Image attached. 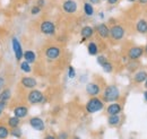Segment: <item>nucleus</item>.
<instances>
[{
  "label": "nucleus",
  "instance_id": "nucleus-30",
  "mask_svg": "<svg viewBox=\"0 0 147 139\" xmlns=\"http://www.w3.org/2000/svg\"><path fill=\"white\" fill-rule=\"evenodd\" d=\"M41 11H42V8H41L40 6H37V5L33 6V7L31 8V14H32L33 16H36V15H38Z\"/></svg>",
  "mask_w": 147,
  "mask_h": 139
},
{
  "label": "nucleus",
  "instance_id": "nucleus-23",
  "mask_svg": "<svg viewBox=\"0 0 147 139\" xmlns=\"http://www.w3.org/2000/svg\"><path fill=\"white\" fill-rule=\"evenodd\" d=\"M11 97V92L9 88H5L3 90H1L0 93V102H8Z\"/></svg>",
  "mask_w": 147,
  "mask_h": 139
},
{
  "label": "nucleus",
  "instance_id": "nucleus-5",
  "mask_svg": "<svg viewBox=\"0 0 147 139\" xmlns=\"http://www.w3.org/2000/svg\"><path fill=\"white\" fill-rule=\"evenodd\" d=\"M144 47L140 45H134L127 51V58L129 60H139L144 55Z\"/></svg>",
  "mask_w": 147,
  "mask_h": 139
},
{
  "label": "nucleus",
  "instance_id": "nucleus-44",
  "mask_svg": "<svg viewBox=\"0 0 147 139\" xmlns=\"http://www.w3.org/2000/svg\"><path fill=\"white\" fill-rule=\"evenodd\" d=\"M144 87H145V88L147 89V79L145 80V83H144Z\"/></svg>",
  "mask_w": 147,
  "mask_h": 139
},
{
  "label": "nucleus",
  "instance_id": "nucleus-29",
  "mask_svg": "<svg viewBox=\"0 0 147 139\" xmlns=\"http://www.w3.org/2000/svg\"><path fill=\"white\" fill-rule=\"evenodd\" d=\"M107 61H108V58H107L105 55H103V54H100V55L96 57V62H97L98 66H101V67H102Z\"/></svg>",
  "mask_w": 147,
  "mask_h": 139
},
{
  "label": "nucleus",
  "instance_id": "nucleus-36",
  "mask_svg": "<svg viewBox=\"0 0 147 139\" xmlns=\"http://www.w3.org/2000/svg\"><path fill=\"white\" fill-rule=\"evenodd\" d=\"M107 2H108L110 6H114V5H117V3L119 2V0H107Z\"/></svg>",
  "mask_w": 147,
  "mask_h": 139
},
{
  "label": "nucleus",
  "instance_id": "nucleus-31",
  "mask_svg": "<svg viewBox=\"0 0 147 139\" xmlns=\"http://www.w3.org/2000/svg\"><path fill=\"white\" fill-rule=\"evenodd\" d=\"M68 77L70 79H74L76 77V70H75V68H74L73 66H69L68 67Z\"/></svg>",
  "mask_w": 147,
  "mask_h": 139
},
{
  "label": "nucleus",
  "instance_id": "nucleus-27",
  "mask_svg": "<svg viewBox=\"0 0 147 139\" xmlns=\"http://www.w3.org/2000/svg\"><path fill=\"white\" fill-rule=\"evenodd\" d=\"M10 135L14 136L15 138H20L23 132H22V129L19 127H16V128H11V131H10Z\"/></svg>",
  "mask_w": 147,
  "mask_h": 139
},
{
  "label": "nucleus",
  "instance_id": "nucleus-14",
  "mask_svg": "<svg viewBox=\"0 0 147 139\" xmlns=\"http://www.w3.org/2000/svg\"><path fill=\"white\" fill-rule=\"evenodd\" d=\"M20 84L25 88H28V89H33L35 88L37 85V80L34 77H31V76H25L20 79Z\"/></svg>",
  "mask_w": 147,
  "mask_h": 139
},
{
  "label": "nucleus",
  "instance_id": "nucleus-45",
  "mask_svg": "<svg viewBox=\"0 0 147 139\" xmlns=\"http://www.w3.org/2000/svg\"><path fill=\"white\" fill-rule=\"evenodd\" d=\"M71 139H80V138H78V137H74V138H71Z\"/></svg>",
  "mask_w": 147,
  "mask_h": 139
},
{
  "label": "nucleus",
  "instance_id": "nucleus-6",
  "mask_svg": "<svg viewBox=\"0 0 147 139\" xmlns=\"http://www.w3.org/2000/svg\"><path fill=\"white\" fill-rule=\"evenodd\" d=\"M40 31L44 35H53L55 33V25L51 20H43L40 25Z\"/></svg>",
  "mask_w": 147,
  "mask_h": 139
},
{
  "label": "nucleus",
  "instance_id": "nucleus-11",
  "mask_svg": "<svg viewBox=\"0 0 147 139\" xmlns=\"http://www.w3.org/2000/svg\"><path fill=\"white\" fill-rule=\"evenodd\" d=\"M86 94L88 95V96H98L100 94H101V86L98 85V84H96V83H88L87 85H86Z\"/></svg>",
  "mask_w": 147,
  "mask_h": 139
},
{
  "label": "nucleus",
  "instance_id": "nucleus-38",
  "mask_svg": "<svg viewBox=\"0 0 147 139\" xmlns=\"http://www.w3.org/2000/svg\"><path fill=\"white\" fill-rule=\"evenodd\" d=\"M98 17H100V19H104V17H105L104 13H103V11H100V13H98Z\"/></svg>",
  "mask_w": 147,
  "mask_h": 139
},
{
  "label": "nucleus",
  "instance_id": "nucleus-18",
  "mask_svg": "<svg viewBox=\"0 0 147 139\" xmlns=\"http://www.w3.org/2000/svg\"><path fill=\"white\" fill-rule=\"evenodd\" d=\"M14 114L19 118V119H23V118H25V117H27V114H28V109H27V106H25V105H18V106H16L15 109H14Z\"/></svg>",
  "mask_w": 147,
  "mask_h": 139
},
{
  "label": "nucleus",
  "instance_id": "nucleus-1",
  "mask_svg": "<svg viewBox=\"0 0 147 139\" xmlns=\"http://www.w3.org/2000/svg\"><path fill=\"white\" fill-rule=\"evenodd\" d=\"M121 93L120 89L117 85H108L103 90V102H108V103H113V102H118L120 100Z\"/></svg>",
  "mask_w": 147,
  "mask_h": 139
},
{
  "label": "nucleus",
  "instance_id": "nucleus-34",
  "mask_svg": "<svg viewBox=\"0 0 147 139\" xmlns=\"http://www.w3.org/2000/svg\"><path fill=\"white\" fill-rule=\"evenodd\" d=\"M88 2L92 3L93 6H95V5H100L102 2V0H88Z\"/></svg>",
  "mask_w": 147,
  "mask_h": 139
},
{
  "label": "nucleus",
  "instance_id": "nucleus-40",
  "mask_svg": "<svg viewBox=\"0 0 147 139\" xmlns=\"http://www.w3.org/2000/svg\"><path fill=\"white\" fill-rule=\"evenodd\" d=\"M143 96H144V100H145V102L147 103V89H146V90H144V93H143Z\"/></svg>",
  "mask_w": 147,
  "mask_h": 139
},
{
  "label": "nucleus",
  "instance_id": "nucleus-3",
  "mask_svg": "<svg viewBox=\"0 0 147 139\" xmlns=\"http://www.w3.org/2000/svg\"><path fill=\"white\" fill-rule=\"evenodd\" d=\"M126 30L121 24H114L110 26V37L113 41H121L125 38Z\"/></svg>",
  "mask_w": 147,
  "mask_h": 139
},
{
  "label": "nucleus",
  "instance_id": "nucleus-21",
  "mask_svg": "<svg viewBox=\"0 0 147 139\" xmlns=\"http://www.w3.org/2000/svg\"><path fill=\"white\" fill-rule=\"evenodd\" d=\"M23 58H24L25 61H27L28 63H34L35 60H36V54H35L34 51H32V50H27V51L24 52V57H23Z\"/></svg>",
  "mask_w": 147,
  "mask_h": 139
},
{
  "label": "nucleus",
  "instance_id": "nucleus-8",
  "mask_svg": "<svg viewBox=\"0 0 147 139\" xmlns=\"http://www.w3.org/2000/svg\"><path fill=\"white\" fill-rule=\"evenodd\" d=\"M95 31L98 34V36L103 40H107L110 37V26L105 23H100L95 26Z\"/></svg>",
  "mask_w": 147,
  "mask_h": 139
},
{
  "label": "nucleus",
  "instance_id": "nucleus-13",
  "mask_svg": "<svg viewBox=\"0 0 147 139\" xmlns=\"http://www.w3.org/2000/svg\"><path fill=\"white\" fill-rule=\"evenodd\" d=\"M95 33V28H93V26L91 25H85L82 27L80 30V36H82V42L91 38Z\"/></svg>",
  "mask_w": 147,
  "mask_h": 139
},
{
  "label": "nucleus",
  "instance_id": "nucleus-33",
  "mask_svg": "<svg viewBox=\"0 0 147 139\" xmlns=\"http://www.w3.org/2000/svg\"><path fill=\"white\" fill-rule=\"evenodd\" d=\"M5 109H6V102H0V117H1L2 112L5 111Z\"/></svg>",
  "mask_w": 147,
  "mask_h": 139
},
{
  "label": "nucleus",
  "instance_id": "nucleus-12",
  "mask_svg": "<svg viewBox=\"0 0 147 139\" xmlns=\"http://www.w3.org/2000/svg\"><path fill=\"white\" fill-rule=\"evenodd\" d=\"M28 122H30V126H31L34 130H36V131H43V130L45 129V123H44V121H43L41 118H38V117H33V118H31Z\"/></svg>",
  "mask_w": 147,
  "mask_h": 139
},
{
  "label": "nucleus",
  "instance_id": "nucleus-19",
  "mask_svg": "<svg viewBox=\"0 0 147 139\" xmlns=\"http://www.w3.org/2000/svg\"><path fill=\"white\" fill-rule=\"evenodd\" d=\"M121 122V117L120 114H113L108 117V124L110 127H118Z\"/></svg>",
  "mask_w": 147,
  "mask_h": 139
},
{
  "label": "nucleus",
  "instance_id": "nucleus-2",
  "mask_svg": "<svg viewBox=\"0 0 147 139\" xmlns=\"http://www.w3.org/2000/svg\"><path fill=\"white\" fill-rule=\"evenodd\" d=\"M104 109V102L103 100H101L98 96H93L91 97L87 103L85 105V110L87 113L93 114V113H97L100 111H102Z\"/></svg>",
  "mask_w": 147,
  "mask_h": 139
},
{
  "label": "nucleus",
  "instance_id": "nucleus-28",
  "mask_svg": "<svg viewBox=\"0 0 147 139\" xmlns=\"http://www.w3.org/2000/svg\"><path fill=\"white\" fill-rule=\"evenodd\" d=\"M102 68H103V70L105 71V72H108V74H111L112 71H113V65L111 63L110 61L108 60L103 66H102Z\"/></svg>",
  "mask_w": 147,
  "mask_h": 139
},
{
  "label": "nucleus",
  "instance_id": "nucleus-32",
  "mask_svg": "<svg viewBox=\"0 0 147 139\" xmlns=\"http://www.w3.org/2000/svg\"><path fill=\"white\" fill-rule=\"evenodd\" d=\"M69 138V135H68V132H66V131H61V132H59V135H58V139H68Z\"/></svg>",
  "mask_w": 147,
  "mask_h": 139
},
{
  "label": "nucleus",
  "instance_id": "nucleus-7",
  "mask_svg": "<svg viewBox=\"0 0 147 139\" xmlns=\"http://www.w3.org/2000/svg\"><path fill=\"white\" fill-rule=\"evenodd\" d=\"M11 47H13V51L15 54V58L17 61H20L22 58L24 57V51H23V48H22V44L18 41V38L16 36H14L11 38Z\"/></svg>",
  "mask_w": 147,
  "mask_h": 139
},
{
  "label": "nucleus",
  "instance_id": "nucleus-42",
  "mask_svg": "<svg viewBox=\"0 0 147 139\" xmlns=\"http://www.w3.org/2000/svg\"><path fill=\"white\" fill-rule=\"evenodd\" d=\"M144 53L147 55V43L145 44V47H144Z\"/></svg>",
  "mask_w": 147,
  "mask_h": 139
},
{
  "label": "nucleus",
  "instance_id": "nucleus-35",
  "mask_svg": "<svg viewBox=\"0 0 147 139\" xmlns=\"http://www.w3.org/2000/svg\"><path fill=\"white\" fill-rule=\"evenodd\" d=\"M37 6H40L41 8H43L44 7V5H45V0H37Z\"/></svg>",
  "mask_w": 147,
  "mask_h": 139
},
{
  "label": "nucleus",
  "instance_id": "nucleus-4",
  "mask_svg": "<svg viewBox=\"0 0 147 139\" xmlns=\"http://www.w3.org/2000/svg\"><path fill=\"white\" fill-rule=\"evenodd\" d=\"M44 101V95L41 90L36 88H33L28 94H27V102L32 105H36L40 103H43Z\"/></svg>",
  "mask_w": 147,
  "mask_h": 139
},
{
  "label": "nucleus",
  "instance_id": "nucleus-24",
  "mask_svg": "<svg viewBox=\"0 0 147 139\" xmlns=\"http://www.w3.org/2000/svg\"><path fill=\"white\" fill-rule=\"evenodd\" d=\"M19 68L20 70L23 71V72H25V74H28V72H31L32 71V67H31V63H28L27 61H22L20 63H19Z\"/></svg>",
  "mask_w": 147,
  "mask_h": 139
},
{
  "label": "nucleus",
  "instance_id": "nucleus-22",
  "mask_svg": "<svg viewBox=\"0 0 147 139\" xmlns=\"http://www.w3.org/2000/svg\"><path fill=\"white\" fill-rule=\"evenodd\" d=\"M87 52L90 55H97L98 54V45L96 44V42H90L87 44Z\"/></svg>",
  "mask_w": 147,
  "mask_h": 139
},
{
  "label": "nucleus",
  "instance_id": "nucleus-16",
  "mask_svg": "<svg viewBox=\"0 0 147 139\" xmlns=\"http://www.w3.org/2000/svg\"><path fill=\"white\" fill-rule=\"evenodd\" d=\"M122 112V105L118 102H113L110 103L107 107V113L109 115H113V114H120Z\"/></svg>",
  "mask_w": 147,
  "mask_h": 139
},
{
  "label": "nucleus",
  "instance_id": "nucleus-37",
  "mask_svg": "<svg viewBox=\"0 0 147 139\" xmlns=\"http://www.w3.org/2000/svg\"><path fill=\"white\" fill-rule=\"evenodd\" d=\"M3 85H5V78H3V77H0V93H1V90H2Z\"/></svg>",
  "mask_w": 147,
  "mask_h": 139
},
{
  "label": "nucleus",
  "instance_id": "nucleus-15",
  "mask_svg": "<svg viewBox=\"0 0 147 139\" xmlns=\"http://www.w3.org/2000/svg\"><path fill=\"white\" fill-rule=\"evenodd\" d=\"M147 79V71L146 70H137L132 77V80L135 84H143Z\"/></svg>",
  "mask_w": 147,
  "mask_h": 139
},
{
  "label": "nucleus",
  "instance_id": "nucleus-20",
  "mask_svg": "<svg viewBox=\"0 0 147 139\" xmlns=\"http://www.w3.org/2000/svg\"><path fill=\"white\" fill-rule=\"evenodd\" d=\"M83 11H84V14H85L86 16H88V17H92L93 15L95 14V9H94V6H93L92 3H90L88 1H87V2H85V3L83 5Z\"/></svg>",
  "mask_w": 147,
  "mask_h": 139
},
{
  "label": "nucleus",
  "instance_id": "nucleus-17",
  "mask_svg": "<svg viewBox=\"0 0 147 139\" xmlns=\"http://www.w3.org/2000/svg\"><path fill=\"white\" fill-rule=\"evenodd\" d=\"M137 33L142 35H147V20L145 18H139L135 25Z\"/></svg>",
  "mask_w": 147,
  "mask_h": 139
},
{
  "label": "nucleus",
  "instance_id": "nucleus-26",
  "mask_svg": "<svg viewBox=\"0 0 147 139\" xmlns=\"http://www.w3.org/2000/svg\"><path fill=\"white\" fill-rule=\"evenodd\" d=\"M9 130L5 126H0V139H6L9 136Z\"/></svg>",
  "mask_w": 147,
  "mask_h": 139
},
{
  "label": "nucleus",
  "instance_id": "nucleus-9",
  "mask_svg": "<svg viewBox=\"0 0 147 139\" xmlns=\"http://www.w3.org/2000/svg\"><path fill=\"white\" fill-rule=\"evenodd\" d=\"M78 9V5L75 0H65L62 2V10L66 14H75Z\"/></svg>",
  "mask_w": 147,
  "mask_h": 139
},
{
  "label": "nucleus",
  "instance_id": "nucleus-43",
  "mask_svg": "<svg viewBox=\"0 0 147 139\" xmlns=\"http://www.w3.org/2000/svg\"><path fill=\"white\" fill-rule=\"evenodd\" d=\"M127 1H128V2H137L138 0H127Z\"/></svg>",
  "mask_w": 147,
  "mask_h": 139
},
{
  "label": "nucleus",
  "instance_id": "nucleus-41",
  "mask_svg": "<svg viewBox=\"0 0 147 139\" xmlns=\"http://www.w3.org/2000/svg\"><path fill=\"white\" fill-rule=\"evenodd\" d=\"M137 2H139L140 5H147V0H138Z\"/></svg>",
  "mask_w": 147,
  "mask_h": 139
},
{
  "label": "nucleus",
  "instance_id": "nucleus-39",
  "mask_svg": "<svg viewBox=\"0 0 147 139\" xmlns=\"http://www.w3.org/2000/svg\"><path fill=\"white\" fill-rule=\"evenodd\" d=\"M44 139H58V138L55 137V136H52V135H48V136L44 137Z\"/></svg>",
  "mask_w": 147,
  "mask_h": 139
},
{
  "label": "nucleus",
  "instance_id": "nucleus-25",
  "mask_svg": "<svg viewBox=\"0 0 147 139\" xmlns=\"http://www.w3.org/2000/svg\"><path fill=\"white\" fill-rule=\"evenodd\" d=\"M19 123H20V119L17 118L16 115L10 117V118L8 119V126H9L10 128H16V127H18Z\"/></svg>",
  "mask_w": 147,
  "mask_h": 139
},
{
  "label": "nucleus",
  "instance_id": "nucleus-46",
  "mask_svg": "<svg viewBox=\"0 0 147 139\" xmlns=\"http://www.w3.org/2000/svg\"><path fill=\"white\" fill-rule=\"evenodd\" d=\"M102 1H107V0H102Z\"/></svg>",
  "mask_w": 147,
  "mask_h": 139
},
{
  "label": "nucleus",
  "instance_id": "nucleus-10",
  "mask_svg": "<svg viewBox=\"0 0 147 139\" xmlns=\"http://www.w3.org/2000/svg\"><path fill=\"white\" fill-rule=\"evenodd\" d=\"M44 54H45V57H47L48 59H50V60H55V59H58V58L61 55V50H60L59 47L51 45V47L47 48Z\"/></svg>",
  "mask_w": 147,
  "mask_h": 139
}]
</instances>
